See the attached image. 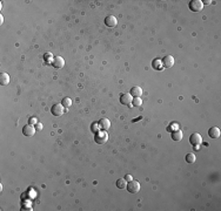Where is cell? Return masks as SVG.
I'll return each mask as SVG.
<instances>
[{"mask_svg": "<svg viewBox=\"0 0 221 211\" xmlns=\"http://www.w3.org/2000/svg\"><path fill=\"white\" fill-rule=\"evenodd\" d=\"M107 140H108V134H107L106 130H100V131H98V133L95 134V136H94V141H95V143H98V144H104V143H106Z\"/></svg>", "mask_w": 221, "mask_h": 211, "instance_id": "1", "label": "cell"}, {"mask_svg": "<svg viewBox=\"0 0 221 211\" xmlns=\"http://www.w3.org/2000/svg\"><path fill=\"white\" fill-rule=\"evenodd\" d=\"M204 8V1L201 0H192L189 2V10L194 13H199Z\"/></svg>", "mask_w": 221, "mask_h": 211, "instance_id": "2", "label": "cell"}, {"mask_svg": "<svg viewBox=\"0 0 221 211\" xmlns=\"http://www.w3.org/2000/svg\"><path fill=\"white\" fill-rule=\"evenodd\" d=\"M189 143L193 146V147H199L201 143H202V137L199 133H194L189 136Z\"/></svg>", "mask_w": 221, "mask_h": 211, "instance_id": "3", "label": "cell"}, {"mask_svg": "<svg viewBox=\"0 0 221 211\" xmlns=\"http://www.w3.org/2000/svg\"><path fill=\"white\" fill-rule=\"evenodd\" d=\"M126 189H127V191L131 192V194H136V192H139V190H140V183L136 182V181H131V182L127 184Z\"/></svg>", "mask_w": 221, "mask_h": 211, "instance_id": "4", "label": "cell"}, {"mask_svg": "<svg viewBox=\"0 0 221 211\" xmlns=\"http://www.w3.org/2000/svg\"><path fill=\"white\" fill-rule=\"evenodd\" d=\"M64 109H65V107L62 106L61 103H57V104H54L51 108V112H52V114L54 116H61L62 114H64Z\"/></svg>", "mask_w": 221, "mask_h": 211, "instance_id": "5", "label": "cell"}, {"mask_svg": "<svg viewBox=\"0 0 221 211\" xmlns=\"http://www.w3.org/2000/svg\"><path fill=\"white\" fill-rule=\"evenodd\" d=\"M36 127L34 125H32V124H26L24 125V128H23V134H24L25 136H33L34 134H36Z\"/></svg>", "mask_w": 221, "mask_h": 211, "instance_id": "6", "label": "cell"}, {"mask_svg": "<svg viewBox=\"0 0 221 211\" xmlns=\"http://www.w3.org/2000/svg\"><path fill=\"white\" fill-rule=\"evenodd\" d=\"M52 65L55 69H61L62 67L65 66V60L62 59L61 56H54L53 60H52Z\"/></svg>", "mask_w": 221, "mask_h": 211, "instance_id": "7", "label": "cell"}, {"mask_svg": "<svg viewBox=\"0 0 221 211\" xmlns=\"http://www.w3.org/2000/svg\"><path fill=\"white\" fill-rule=\"evenodd\" d=\"M132 101H133V96L129 94V93H125L120 96V103L123 106H129L132 104Z\"/></svg>", "mask_w": 221, "mask_h": 211, "instance_id": "8", "label": "cell"}, {"mask_svg": "<svg viewBox=\"0 0 221 211\" xmlns=\"http://www.w3.org/2000/svg\"><path fill=\"white\" fill-rule=\"evenodd\" d=\"M105 25L107 27H115L118 25V20L114 15H108L105 18Z\"/></svg>", "mask_w": 221, "mask_h": 211, "instance_id": "9", "label": "cell"}, {"mask_svg": "<svg viewBox=\"0 0 221 211\" xmlns=\"http://www.w3.org/2000/svg\"><path fill=\"white\" fill-rule=\"evenodd\" d=\"M162 65L166 67V68H171L173 65H174V58L172 55H166L163 59H162Z\"/></svg>", "mask_w": 221, "mask_h": 211, "instance_id": "10", "label": "cell"}, {"mask_svg": "<svg viewBox=\"0 0 221 211\" xmlns=\"http://www.w3.org/2000/svg\"><path fill=\"white\" fill-rule=\"evenodd\" d=\"M220 134H221V131L218 127H212V128H209L208 136L210 137V138H218V137L220 136Z\"/></svg>", "mask_w": 221, "mask_h": 211, "instance_id": "11", "label": "cell"}, {"mask_svg": "<svg viewBox=\"0 0 221 211\" xmlns=\"http://www.w3.org/2000/svg\"><path fill=\"white\" fill-rule=\"evenodd\" d=\"M98 123H99V125H100V128H101V130H106V131H107V130L110 128V121L108 119H105V117H104V119H101V120L99 121Z\"/></svg>", "mask_w": 221, "mask_h": 211, "instance_id": "12", "label": "cell"}, {"mask_svg": "<svg viewBox=\"0 0 221 211\" xmlns=\"http://www.w3.org/2000/svg\"><path fill=\"white\" fill-rule=\"evenodd\" d=\"M129 94H131L133 98H140V96L142 95V89H141V87L135 86V87H133L132 89H131Z\"/></svg>", "mask_w": 221, "mask_h": 211, "instance_id": "13", "label": "cell"}, {"mask_svg": "<svg viewBox=\"0 0 221 211\" xmlns=\"http://www.w3.org/2000/svg\"><path fill=\"white\" fill-rule=\"evenodd\" d=\"M10 83V75L7 73H1L0 74V85L1 86H7Z\"/></svg>", "mask_w": 221, "mask_h": 211, "instance_id": "14", "label": "cell"}, {"mask_svg": "<svg viewBox=\"0 0 221 211\" xmlns=\"http://www.w3.org/2000/svg\"><path fill=\"white\" fill-rule=\"evenodd\" d=\"M182 131L181 130H179V129H176V130H173L172 131V140L173 141H176V142H179V141H181L182 140Z\"/></svg>", "mask_w": 221, "mask_h": 211, "instance_id": "15", "label": "cell"}, {"mask_svg": "<svg viewBox=\"0 0 221 211\" xmlns=\"http://www.w3.org/2000/svg\"><path fill=\"white\" fill-rule=\"evenodd\" d=\"M195 161H197V156H195V154L189 152V154H187V155H186V162H187V163L192 164V163H194Z\"/></svg>", "mask_w": 221, "mask_h": 211, "instance_id": "16", "label": "cell"}, {"mask_svg": "<svg viewBox=\"0 0 221 211\" xmlns=\"http://www.w3.org/2000/svg\"><path fill=\"white\" fill-rule=\"evenodd\" d=\"M117 186H118L119 189H126V186H127V181H126L125 178L118 179V181H117Z\"/></svg>", "mask_w": 221, "mask_h": 211, "instance_id": "17", "label": "cell"}, {"mask_svg": "<svg viewBox=\"0 0 221 211\" xmlns=\"http://www.w3.org/2000/svg\"><path fill=\"white\" fill-rule=\"evenodd\" d=\"M61 104L65 108H70L72 106V100L70 99V98H64L61 101Z\"/></svg>", "mask_w": 221, "mask_h": 211, "instance_id": "18", "label": "cell"}, {"mask_svg": "<svg viewBox=\"0 0 221 211\" xmlns=\"http://www.w3.org/2000/svg\"><path fill=\"white\" fill-rule=\"evenodd\" d=\"M132 104H133L134 107H140V106L142 104V100L140 99V98H133Z\"/></svg>", "mask_w": 221, "mask_h": 211, "instance_id": "19", "label": "cell"}, {"mask_svg": "<svg viewBox=\"0 0 221 211\" xmlns=\"http://www.w3.org/2000/svg\"><path fill=\"white\" fill-rule=\"evenodd\" d=\"M91 129H92V131H93V133H95V134H97L98 131H100V130H101V128H100V125H99L98 122H95V123L92 124Z\"/></svg>", "mask_w": 221, "mask_h": 211, "instance_id": "20", "label": "cell"}, {"mask_svg": "<svg viewBox=\"0 0 221 211\" xmlns=\"http://www.w3.org/2000/svg\"><path fill=\"white\" fill-rule=\"evenodd\" d=\"M153 66H154V69H161L160 68V61H158V60L153 61Z\"/></svg>", "mask_w": 221, "mask_h": 211, "instance_id": "21", "label": "cell"}, {"mask_svg": "<svg viewBox=\"0 0 221 211\" xmlns=\"http://www.w3.org/2000/svg\"><path fill=\"white\" fill-rule=\"evenodd\" d=\"M37 123H38V120L36 117H31L30 121H28V124H32V125H33V124H37Z\"/></svg>", "mask_w": 221, "mask_h": 211, "instance_id": "22", "label": "cell"}, {"mask_svg": "<svg viewBox=\"0 0 221 211\" xmlns=\"http://www.w3.org/2000/svg\"><path fill=\"white\" fill-rule=\"evenodd\" d=\"M125 179H126L127 182H131V181H133V177H132L131 175H126V176H125Z\"/></svg>", "mask_w": 221, "mask_h": 211, "instance_id": "23", "label": "cell"}, {"mask_svg": "<svg viewBox=\"0 0 221 211\" xmlns=\"http://www.w3.org/2000/svg\"><path fill=\"white\" fill-rule=\"evenodd\" d=\"M36 129H37V130H41V129H42V124L38 122V123L36 124Z\"/></svg>", "mask_w": 221, "mask_h": 211, "instance_id": "24", "label": "cell"}, {"mask_svg": "<svg viewBox=\"0 0 221 211\" xmlns=\"http://www.w3.org/2000/svg\"><path fill=\"white\" fill-rule=\"evenodd\" d=\"M210 2H212V1H210V0H206V1H205V2H204V5H209V4H210Z\"/></svg>", "mask_w": 221, "mask_h": 211, "instance_id": "25", "label": "cell"}, {"mask_svg": "<svg viewBox=\"0 0 221 211\" xmlns=\"http://www.w3.org/2000/svg\"><path fill=\"white\" fill-rule=\"evenodd\" d=\"M2 23H4V17L0 15V24H2Z\"/></svg>", "mask_w": 221, "mask_h": 211, "instance_id": "26", "label": "cell"}]
</instances>
